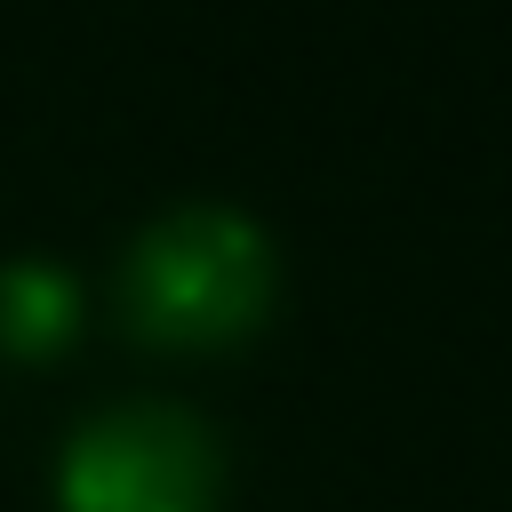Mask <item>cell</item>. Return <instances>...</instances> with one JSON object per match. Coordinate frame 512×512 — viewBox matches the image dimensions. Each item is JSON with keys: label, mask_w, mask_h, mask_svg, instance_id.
<instances>
[{"label": "cell", "mask_w": 512, "mask_h": 512, "mask_svg": "<svg viewBox=\"0 0 512 512\" xmlns=\"http://www.w3.org/2000/svg\"><path fill=\"white\" fill-rule=\"evenodd\" d=\"M224 448L184 400H120L72 424L56 456L64 512H216Z\"/></svg>", "instance_id": "7a4b0ae2"}, {"label": "cell", "mask_w": 512, "mask_h": 512, "mask_svg": "<svg viewBox=\"0 0 512 512\" xmlns=\"http://www.w3.org/2000/svg\"><path fill=\"white\" fill-rule=\"evenodd\" d=\"M80 328V272H64L56 256H8L0 264V344L40 360L64 352Z\"/></svg>", "instance_id": "3957f363"}, {"label": "cell", "mask_w": 512, "mask_h": 512, "mask_svg": "<svg viewBox=\"0 0 512 512\" xmlns=\"http://www.w3.org/2000/svg\"><path fill=\"white\" fill-rule=\"evenodd\" d=\"M280 256L272 232L232 200L160 208L120 256V312L144 344H232L272 312Z\"/></svg>", "instance_id": "6da1fadb"}]
</instances>
